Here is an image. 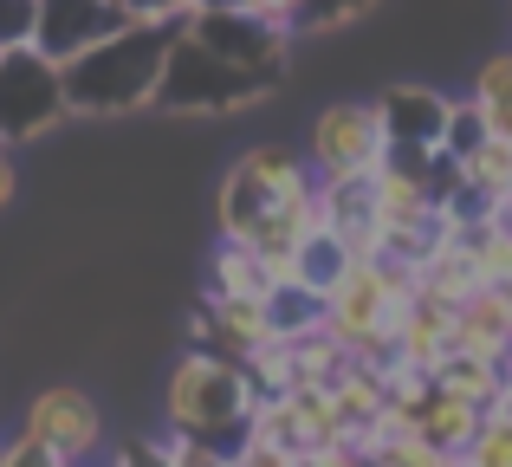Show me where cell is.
<instances>
[{"instance_id":"cell-26","label":"cell","mask_w":512,"mask_h":467,"mask_svg":"<svg viewBox=\"0 0 512 467\" xmlns=\"http://www.w3.org/2000/svg\"><path fill=\"white\" fill-rule=\"evenodd\" d=\"M467 461H474V467H512V422L487 416V429L474 435V448H467Z\"/></svg>"},{"instance_id":"cell-14","label":"cell","mask_w":512,"mask_h":467,"mask_svg":"<svg viewBox=\"0 0 512 467\" xmlns=\"http://www.w3.org/2000/svg\"><path fill=\"white\" fill-rule=\"evenodd\" d=\"M273 286H279L273 266H266L247 240H221V247H214V266H208V292H214V299H253V305H266V292H273Z\"/></svg>"},{"instance_id":"cell-15","label":"cell","mask_w":512,"mask_h":467,"mask_svg":"<svg viewBox=\"0 0 512 467\" xmlns=\"http://www.w3.org/2000/svg\"><path fill=\"white\" fill-rule=\"evenodd\" d=\"M350 266H357V253L344 247V234L325 228V234H312V240L299 247V260H292V279H299V286H312L318 299H331V292L344 286Z\"/></svg>"},{"instance_id":"cell-30","label":"cell","mask_w":512,"mask_h":467,"mask_svg":"<svg viewBox=\"0 0 512 467\" xmlns=\"http://www.w3.org/2000/svg\"><path fill=\"white\" fill-rule=\"evenodd\" d=\"M175 442V467H234V455L214 442H182V435H169Z\"/></svg>"},{"instance_id":"cell-6","label":"cell","mask_w":512,"mask_h":467,"mask_svg":"<svg viewBox=\"0 0 512 467\" xmlns=\"http://www.w3.org/2000/svg\"><path fill=\"white\" fill-rule=\"evenodd\" d=\"M305 163L312 176H370V169L389 163V137H383V117L376 104H325L312 117V137H305Z\"/></svg>"},{"instance_id":"cell-35","label":"cell","mask_w":512,"mask_h":467,"mask_svg":"<svg viewBox=\"0 0 512 467\" xmlns=\"http://www.w3.org/2000/svg\"><path fill=\"white\" fill-rule=\"evenodd\" d=\"M454 467H474V461H467V455H461V461H454Z\"/></svg>"},{"instance_id":"cell-31","label":"cell","mask_w":512,"mask_h":467,"mask_svg":"<svg viewBox=\"0 0 512 467\" xmlns=\"http://www.w3.org/2000/svg\"><path fill=\"white\" fill-rule=\"evenodd\" d=\"M7 467H65V461H52V455H39V448H26L20 435L7 442Z\"/></svg>"},{"instance_id":"cell-36","label":"cell","mask_w":512,"mask_h":467,"mask_svg":"<svg viewBox=\"0 0 512 467\" xmlns=\"http://www.w3.org/2000/svg\"><path fill=\"white\" fill-rule=\"evenodd\" d=\"M0 467H7V448H0Z\"/></svg>"},{"instance_id":"cell-24","label":"cell","mask_w":512,"mask_h":467,"mask_svg":"<svg viewBox=\"0 0 512 467\" xmlns=\"http://www.w3.org/2000/svg\"><path fill=\"white\" fill-rule=\"evenodd\" d=\"M376 0H305V13H299V33H331V26H350V20H363Z\"/></svg>"},{"instance_id":"cell-27","label":"cell","mask_w":512,"mask_h":467,"mask_svg":"<svg viewBox=\"0 0 512 467\" xmlns=\"http://www.w3.org/2000/svg\"><path fill=\"white\" fill-rule=\"evenodd\" d=\"M130 7V20H143V26H188L201 13V0H124Z\"/></svg>"},{"instance_id":"cell-9","label":"cell","mask_w":512,"mask_h":467,"mask_svg":"<svg viewBox=\"0 0 512 467\" xmlns=\"http://www.w3.org/2000/svg\"><path fill=\"white\" fill-rule=\"evenodd\" d=\"M130 26V7L124 0H39V33H33V52H46L52 65H72L85 59L91 46H104L111 33Z\"/></svg>"},{"instance_id":"cell-17","label":"cell","mask_w":512,"mask_h":467,"mask_svg":"<svg viewBox=\"0 0 512 467\" xmlns=\"http://www.w3.org/2000/svg\"><path fill=\"white\" fill-rule=\"evenodd\" d=\"M435 390L461 396V403H480L493 416V403H500L506 390V364H480V357H448V364L435 370Z\"/></svg>"},{"instance_id":"cell-16","label":"cell","mask_w":512,"mask_h":467,"mask_svg":"<svg viewBox=\"0 0 512 467\" xmlns=\"http://www.w3.org/2000/svg\"><path fill=\"white\" fill-rule=\"evenodd\" d=\"M266 325H273V338H312V331H325V299L299 279H279L266 292Z\"/></svg>"},{"instance_id":"cell-34","label":"cell","mask_w":512,"mask_h":467,"mask_svg":"<svg viewBox=\"0 0 512 467\" xmlns=\"http://www.w3.org/2000/svg\"><path fill=\"white\" fill-rule=\"evenodd\" d=\"M500 228H512V195H506V208H500Z\"/></svg>"},{"instance_id":"cell-10","label":"cell","mask_w":512,"mask_h":467,"mask_svg":"<svg viewBox=\"0 0 512 467\" xmlns=\"http://www.w3.org/2000/svg\"><path fill=\"white\" fill-rule=\"evenodd\" d=\"M266 344H273V325H266V305H253V299H214L208 292L195 305V318H188V351L221 357L234 370H247Z\"/></svg>"},{"instance_id":"cell-7","label":"cell","mask_w":512,"mask_h":467,"mask_svg":"<svg viewBox=\"0 0 512 467\" xmlns=\"http://www.w3.org/2000/svg\"><path fill=\"white\" fill-rule=\"evenodd\" d=\"M20 442L39 448V455L65 461V467H91L104 448V409L91 403L85 390L59 383V390H39L26 403V422H20Z\"/></svg>"},{"instance_id":"cell-19","label":"cell","mask_w":512,"mask_h":467,"mask_svg":"<svg viewBox=\"0 0 512 467\" xmlns=\"http://www.w3.org/2000/svg\"><path fill=\"white\" fill-rule=\"evenodd\" d=\"M454 240L467 247L480 286H512V228L487 221V228H467V234H454Z\"/></svg>"},{"instance_id":"cell-29","label":"cell","mask_w":512,"mask_h":467,"mask_svg":"<svg viewBox=\"0 0 512 467\" xmlns=\"http://www.w3.org/2000/svg\"><path fill=\"white\" fill-rule=\"evenodd\" d=\"M234 467H299V455L279 442H260V435H247V442L234 448Z\"/></svg>"},{"instance_id":"cell-21","label":"cell","mask_w":512,"mask_h":467,"mask_svg":"<svg viewBox=\"0 0 512 467\" xmlns=\"http://www.w3.org/2000/svg\"><path fill=\"white\" fill-rule=\"evenodd\" d=\"M487 143H493V130H487V117H480V104H474V98H454L448 137H441V156H448V163H474Z\"/></svg>"},{"instance_id":"cell-23","label":"cell","mask_w":512,"mask_h":467,"mask_svg":"<svg viewBox=\"0 0 512 467\" xmlns=\"http://www.w3.org/2000/svg\"><path fill=\"white\" fill-rule=\"evenodd\" d=\"M39 33V0H0V52H26Z\"/></svg>"},{"instance_id":"cell-33","label":"cell","mask_w":512,"mask_h":467,"mask_svg":"<svg viewBox=\"0 0 512 467\" xmlns=\"http://www.w3.org/2000/svg\"><path fill=\"white\" fill-rule=\"evenodd\" d=\"M493 416H500V422H512V377H506V390H500V403H493Z\"/></svg>"},{"instance_id":"cell-1","label":"cell","mask_w":512,"mask_h":467,"mask_svg":"<svg viewBox=\"0 0 512 467\" xmlns=\"http://www.w3.org/2000/svg\"><path fill=\"white\" fill-rule=\"evenodd\" d=\"M175 39H182V26L130 20L124 33H111L85 59H72L65 65V104H72V117H130L143 104H156Z\"/></svg>"},{"instance_id":"cell-11","label":"cell","mask_w":512,"mask_h":467,"mask_svg":"<svg viewBox=\"0 0 512 467\" xmlns=\"http://www.w3.org/2000/svg\"><path fill=\"white\" fill-rule=\"evenodd\" d=\"M448 111H454V98H441V91H428V85H389L383 98H376L389 156H396V163H428V156H441Z\"/></svg>"},{"instance_id":"cell-2","label":"cell","mask_w":512,"mask_h":467,"mask_svg":"<svg viewBox=\"0 0 512 467\" xmlns=\"http://www.w3.org/2000/svg\"><path fill=\"white\" fill-rule=\"evenodd\" d=\"M253 409H260V390L247 383V370L221 364V357L182 351L163 377V429L182 442H214L234 455L253 435Z\"/></svg>"},{"instance_id":"cell-20","label":"cell","mask_w":512,"mask_h":467,"mask_svg":"<svg viewBox=\"0 0 512 467\" xmlns=\"http://www.w3.org/2000/svg\"><path fill=\"white\" fill-rule=\"evenodd\" d=\"M363 455H370V467H454V461H461V455H441L435 442H422L415 429L376 435V442H363Z\"/></svg>"},{"instance_id":"cell-5","label":"cell","mask_w":512,"mask_h":467,"mask_svg":"<svg viewBox=\"0 0 512 467\" xmlns=\"http://www.w3.org/2000/svg\"><path fill=\"white\" fill-rule=\"evenodd\" d=\"M72 117L65 104V72L46 52H0V143H39L46 130H59Z\"/></svg>"},{"instance_id":"cell-4","label":"cell","mask_w":512,"mask_h":467,"mask_svg":"<svg viewBox=\"0 0 512 467\" xmlns=\"http://www.w3.org/2000/svg\"><path fill=\"white\" fill-rule=\"evenodd\" d=\"M266 85L273 78H253L240 72V65L214 59L208 46H195V39H175L169 65H163V91H156V104L175 117H227V111H247L253 98H266Z\"/></svg>"},{"instance_id":"cell-13","label":"cell","mask_w":512,"mask_h":467,"mask_svg":"<svg viewBox=\"0 0 512 467\" xmlns=\"http://www.w3.org/2000/svg\"><path fill=\"white\" fill-rule=\"evenodd\" d=\"M409 429L422 435V442H435L441 455H467V448H474V435L487 429V409H480V403H461V396H448V390H435V383H428V396L409 409Z\"/></svg>"},{"instance_id":"cell-18","label":"cell","mask_w":512,"mask_h":467,"mask_svg":"<svg viewBox=\"0 0 512 467\" xmlns=\"http://www.w3.org/2000/svg\"><path fill=\"white\" fill-rule=\"evenodd\" d=\"M474 104H480V117H487L493 143H512V52H493L474 72Z\"/></svg>"},{"instance_id":"cell-37","label":"cell","mask_w":512,"mask_h":467,"mask_svg":"<svg viewBox=\"0 0 512 467\" xmlns=\"http://www.w3.org/2000/svg\"><path fill=\"white\" fill-rule=\"evenodd\" d=\"M111 467H117V461H111Z\"/></svg>"},{"instance_id":"cell-12","label":"cell","mask_w":512,"mask_h":467,"mask_svg":"<svg viewBox=\"0 0 512 467\" xmlns=\"http://www.w3.org/2000/svg\"><path fill=\"white\" fill-rule=\"evenodd\" d=\"M318 195H325V228L344 234V247L357 260H376L383 247V221H376V169L370 176H318Z\"/></svg>"},{"instance_id":"cell-28","label":"cell","mask_w":512,"mask_h":467,"mask_svg":"<svg viewBox=\"0 0 512 467\" xmlns=\"http://www.w3.org/2000/svg\"><path fill=\"white\" fill-rule=\"evenodd\" d=\"M117 467H175L169 429H163V435H137V442H124V448H117Z\"/></svg>"},{"instance_id":"cell-22","label":"cell","mask_w":512,"mask_h":467,"mask_svg":"<svg viewBox=\"0 0 512 467\" xmlns=\"http://www.w3.org/2000/svg\"><path fill=\"white\" fill-rule=\"evenodd\" d=\"M461 176L474 182L480 195H493V202L506 208V195H512V143H487L474 163H461Z\"/></svg>"},{"instance_id":"cell-8","label":"cell","mask_w":512,"mask_h":467,"mask_svg":"<svg viewBox=\"0 0 512 467\" xmlns=\"http://www.w3.org/2000/svg\"><path fill=\"white\" fill-rule=\"evenodd\" d=\"M182 33L195 39V46H208L214 59L253 72V78H279L286 46H292L286 26H266V20H253V13H234V7H201L195 20L182 26Z\"/></svg>"},{"instance_id":"cell-3","label":"cell","mask_w":512,"mask_h":467,"mask_svg":"<svg viewBox=\"0 0 512 467\" xmlns=\"http://www.w3.org/2000/svg\"><path fill=\"white\" fill-rule=\"evenodd\" d=\"M318 176L305 163V150H286V143H253L234 169L214 189V234L221 240H253L266 221L279 215L286 202L312 195Z\"/></svg>"},{"instance_id":"cell-32","label":"cell","mask_w":512,"mask_h":467,"mask_svg":"<svg viewBox=\"0 0 512 467\" xmlns=\"http://www.w3.org/2000/svg\"><path fill=\"white\" fill-rule=\"evenodd\" d=\"M20 195V176H13V156H7V143H0V208Z\"/></svg>"},{"instance_id":"cell-25","label":"cell","mask_w":512,"mask_h":467,"mask_svg":"<svg viewBox=\"0 0 512 467\" xmlns=\"http://www.w3.org/2000/svg\"><path fill=\"white\" fill-rule=\"evenodd\" d=\"M201 7H234V13H253V20H266V26H286V33H299L305 0H201Z\"/></svg>"}]
</instances>
